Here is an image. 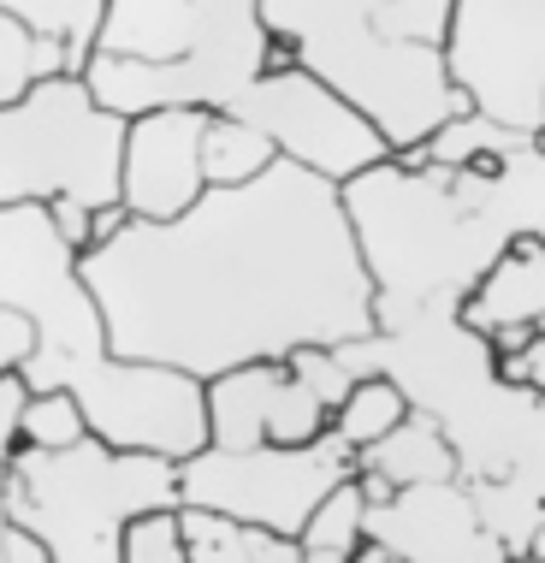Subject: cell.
I'll list each match as a JSON object with an SVG mask.
<instances>
[{
	"instance_id": "obj_1",
	"label": "cell",
	"mask_w": 545,
	"mask_h": 563,
	"mask_svg": "<svg viewBox=\"0 0 545 563\" xmlns=\"http://www.w3.org/2000/svg\"><path fill=\"white\" fill-rule=\"evenodd\" d=\"M108 350L214 379L291 350H344L374 332V285L356 262L338 185L272 161L262 178L202 190L166 225L125 220L78 255Z\"/></svg>"
},
{
	"instance_id": "obj_2",
	"label": "cell",
	"mask_w": 545,
	"mask_h": 563,
	"mask_svg": "<svg viewBox=\"0 0 545 563\" xmlns=\"http://www.w3.org/2000/svg\"><path fill=\"white\" fill-rule=\"evenodd\" d=\"M338 202L374 285V332L445 321L510 243L545 232V143L492 131L451 173L386 155L344 178Z\"/></svg>"
},
{
	"instance_id": "obj_3",
	"label": "cell",
	"mask_w": 545,
	"mask_h": 563,
	"mask_svg": "<svg viewBox=\"0 0 545 563\" xmlns=\"http://www.w3.org/2000/svg\"><path fill=\"white\" fill-rule=\"evenodd\" d=\"M0 309L30 321V356L19 368L24 391H66L89 439L166 463H185L208 445L202 379L113 356L96 297L78 279V250L59 243L42 202L0 208Z\"/></svg>"
},
{
	"instance_id": "obj_4",
	"label": "cell",
	"mask_w": 545,
	"mask_h": 563,
	"mask_svg": "<svg viewBox=\"0 0 545 563\" xmlns=\"http://www.w3.org/2000/svg\"><path fill=\"white\" fill-rule=\"evenodd\" d=\"M262 0H101L84 89L101 113H225L262 78Z\"/></svg>"
},
{
	"instance_id": "obj_5",
	"label": "cell",
	"mask_w": 545,
	"mask_h": 563,
	"mask_svg": "<svg viewBox=\"0 0 545 563\" xmlns=\"http://www.w3.org/2000/svg\"><path fill=\"white\" fill-rule=\"evenodd\" d=\"M344 374H386L415 416L445 433L463 481H498L510 468L540 463L545 398L510 391L492 379V356L475 332L445 321H415L403 332H368V339L332 350Z\"/></svg>"
},
{
	"instance_id": "obj_6",
	"label": "cell",
	"mask_w": 545,
	"mask_h": 563,
	"mask_svg": "<svg viewBox=\"0 0 545 563\" xmlns=\"http://www.w3.org/2000/svg\"><path fill=\"white\" fill-rule=\"evenodd\" d=\"M7 522L48 545V563H119V534L148 510H178V463L78 439L66 451L12 445Z\"/></svg>"
},
{
	"instance_id": "obj_7",
	"label": "cell",
	"mask_w": 545,
	"mask_h": 563,
	"mask_svg": "<svg viewBox=\"0 0 545 563\" xmlns=\"http://www.w3.org/2000/svg\"><path fill=\"white\" fill-rule=\"evenodd\" d=\"M119 136L125 119L101 113L84 78L30 84L0 108V208L71 196L84 208L119 202Z\"/></svg>"
},
{
	"instance_id": "obj_8",
	"label": "cell",
	"mask_w": 545,
	"mask_h": 563,
	"mask_svg": "<svg viewBox=\"0 0 545 563\" xmlns=\"http://www.w3.org/2000/svg\"><path fill=\"white\" fill-rule=\"evenodd\" d=\"M438 66L475 119L545 136V0H451Z\"/></svg>"
},
{
	"instance_id": "obj_9",
	"label": "cell",
	"mask_w": 545,
	"mask_h": 563,
	"mask_svg": "<svg viewBox=\"0 0 545 563\" xmlns=\"http://www.w3.org/2000/svg\"><path fill=\"white\" fill-rule=\"evenodd\" d=\"M351 475H356V451H344L332 433L309 439V445H255V451L202 445L178 463V505L297 540L309 510Z\"/></svg>"
},
{
	"instance_id": "obj_10",
	"label": "cell",
	"mask_w": 545,
	"mask_h": 563,
	"mask_svg": "<svg viewBox=\"0 0 545 563\" xmlns=\"http://www.w3.org/2000/svg\"><path fill=\"white\" fill-rule=\"evenodd\" d=\"M232 119H244L272 143V155L302 166V173L344 185V178L368 173L374 161H386V136L374 131L368 113H356L338 89H326L314 71H272L255 78L244 96L225 108Z\"/></svg>"
},
{
	"instance_id": "obj_11",
	"label": "cell",
	"mask_w": 545,
	"mask_h": 563,
	"mask_svg": "<svg viewBox=\"0 0 545 563\" xmlns=\"http://www.w3.org/2000/svg\"><path fill=\"white\" fill-rule=\"evenodd\" d=\"M202 409L214 451L309 445L326 433V404L285 362H244V368L202 379Z\"/></svg>"
},
{
	"instance_id": "obj_12",
	"label": "cell",
	"mask_w": 545,
	"mask_h": 563,
	"mask_svg": "<svg viewBox=\"0 0 545 563\" xmlns=\"http://www.w3.org/2000/svg\"><path fill=\"white\" fill-rule=\"evenodd\" d=\"M202 108H160L125 119L119 136V208L136 225H166L202 196Z\"/></svg>"
},
{
	"instance_id": "obj_13",
	"label": "cell",
	"mask_w": 545,
	"mask_h": 563,
	"mask_svg": "<svg viewBox=\"0 0 545 563\" xmlns=\"http://www.w3.org/2000/svg\"><path fill=\"white\" fill-rule=\"evenodd\" d=\"M362 534L386 545L398 563H510V552L480 528L463 481L438 486H403L386 505L368 510Z\"/></svg>"
},
{
	"instance_id": "obj_14",
	"label": "cell",
	"mask_w": 545,
	"mask_h": 563,
	"mask_svg": "<svg viewBox=\"0 0 545 563\" xmlns=\"http://www.w3.org/2000/svg\"><path fill=\"white\" fill-rule=\"evenodd\" d=\"M457 327L487 344V356L545 332V232L516 238L457 302Z\"/></svg>"
},
{
	"instance_id": "obj_15",
	"label": "cell",
	"mask_w": 545,
	"mask_h": 563,
	"mask_svg": "<svg viewBox=\"0 0 545 563\" xmlns=\"http://www.w3.org/2000/svg\"><path fill=\"white\" fill-rule=\"evenodd\" d=\"M463 486H468V505H475L480 528H487L510 558L545 552L540 545V534H545V505H540L545 468L540 463L510 468V475H498V481H463Z\"/></svg>"
},
{
	"instance_id": "obj_16",
	"label": "cell",
	"mask_w": 545,
	"mask_h": 563,
	"mask_svg": "<svg viewBox=\"0 0 545 563\" xmlns=\"http://www.w3.org/2000/svg\"><path fill=\"white\" fill-rule=\"evenodd\" d=\"M356 468H368V475H380L391 493H403V486H438V481H463L457 475V456H451L445 433L433 428L427 416H409L398 421L391 433H380L368 451H356Z\"/></svg>"
},
{
	"instance_id": "obj_17",
	"label": "cell",
	"mask_w": 545,
	"mask_h": 563,
	"mask_svg": "<svg viewBox=\"0 0 545 563\" xmlns=\"http://www.w3.org/2000/svg\"><path fill=\"white\" fill-rule=\"evenodd\" d=\"M178 540H185V563H302L297 540H279L267 528L190 505H178Z\"/></svg>"
},
{
	"instance_id": "obj_18",
	"label": "cell",
	"mask_w": 545,
	"mask_h": 563,
	"mask_svg": "<svg viewBox=\"0 0 545 563\" xmlns=\"http://www.w3.org/2000/svg\"><path fill=\"white\" fill-rule=\"evenodd\" d=\"M272 161L279 155H272V143L255 125H244V119H232V113H208V125H202V185L208 190L249 185V178H262Z\"/></svg>"
},
{
	"instance_id": "obj_19",
	"label": "cell",
	"mask_w": 545,
	"mask_h": 563,
	"mask_svg": "<svg viewBox=\"0 0 545 563\" xmlns=\"http://www.w3.org/2000/svg\"><path fill=\"white\" fill-rule=\"evenodd\" d=\"M362 522H368V498L356 493V481H338L321 505L309 510V522H302L297 558L302 563H351L356 545L368 540V534H362Z\"/></svg>"
},
{
	"instance_id": "obj_20",
	"label": "cell",
	"mask_w": 545,
	"mask_h": 563,
	"mask_svg": "<svg viewBox=\"0 0 545 563\" xmlns=\"http://www.w3.org/2000/svg\"><path fill=\"white\" fill-rule=\"evenodd\" d=\"M403 416H409V404H403V391L391 386L386 374H356L351 391L338 398V409L326 416V433L338 439L344 451H368L374 439L391 433Z\"/></svg>"
},
{
	"instance_id": "obj_21",
	"label": "cell",
	"mask_w": 545,
	"mask_h": 563,
	"mask_svg": "<svg viewBox=\"0 0 545 563\" xmlns=\"http://www.w3.org/2000/svg\"><path fill=\"white\" fill-rule=\"evenodd\" d=\"M0 12H12V19H19L30 36L59 42L71 78L84 71L89 36H96V19H101V0H0Z\"/></svg>"
},
{
	"instance_id": "obj_22",
	"label": "cell",
	"mask_w": 545,
	"mask_h": 563,
	"mask_svg": "<svg viewBox=\"0 0 545 563\" xmlns=\"http://www.w3.org/2000/svg\"><path fill=\"white\" fill-rule=\"evenodd\" d=\"M59 71H66L59 42L30 36V30L12 19V12H0V108H7V101H19L30 84L59 78Z\"/></svg>"
},
{
	"instance_id": "obj_23",
	"label": "cell",
	"mask_w": 545,
	"mask_h": 563,
	"mask_svg": "<svg viewBox=\"0 0 545 563\" xmlns=\"http://www.w3.org/2000/svg\"><path fill=\"white\" fill-rule=\"evenodd\" d=\"M451 24V0H380L368 12V36L386 42V48H427L438 54Z\"/></svg>"
},
{
	"instance_id": "obj_24",
	"label": "cell",
	"mask_w": 545,
	"mask_h": 563,
	"mask_svg": "<svg viewBox=\"0 0 545 563\" xmlns=\"http://www.w3.org/2000/svg\"><path fill=\"white\" fill-rule=\"evenodd\" d=\"M84 439V416L66 391H30L19 409V445L30 451H66Z\"/></svg>"
},
{
	"instance_id": "obj_25",
	"label": "cell",
	"mask_w": 545,
	"mask_h": 563,
	"mask_svg": "<svg viewBox=\"0 0 545 563\" xmlns=\"http://www.w3.org/2000/svg\"><path fill=\"white\" fill-rule=\"evenodd\" d=\"M119 563H185L178 540V510H148L119 534Z\"/></svg>"
},
{
	"instance_id": "obj_26",
	"label": "cell",
	"mask_w": 545,
	"mask_h": 563,
	"mask_svg": "<svg viewBox=\"0 0 545 563\" xmlns=\"http://www.w3.org/2000/svg\"><path fill=\"white\" fill-rule=\"evenodd\" d=\"M285 368H291L302 386H309L314 398L326 404V416L338 409L344 391H351V374H344V362L332 356V350H314V344H309V350H291V356H285Z\"/></svg>"
},
{
	"instance_id": "obj_27",
	"label": "cell",
	"mask_w": 545,
	"mask_h": 563,
	"mask_svg": "<svg viewBox=\"0 0 545 563\" xmlns=\"http://www.w3.org/2000/svg\"><path fill=\"white\" fill-rule=\"evenodd\" d=\"M492 379L510 391H527V398H545V332L504 350V356H492Z\"/></svg>"
},
{
	"instance_id": "obj_28",
	"label": "cell",
	"mask_w": 545,
	"mask_h": 563,
	"mask_svg": "<svg viewBox=\"0 0 545 563\" xmlns=\"http://www.w3.org/2000/svg\"><path fill=\"white\" fill-rule=\"evenodd\" d=\"M48 208V220H54V232H59V243H66V250H89V214H96V208H84V202H71V196H54V202H42Z\"/></svg>"
},
{
	"instance_id": "obj_29",
	"label": "cell",
	"mask_w": 545,
	"mask_h": 563,
	"mask_svg": "<svg viewBox=\"0 0 545 563\" xmlns=\"http://www.w3.org/2000/svg\"><path fill=\"white\" fill-rule=\"evenodd\" d=\"M24 379L19 374H0V463L12 456V445H19V409H24Z\"/></svg>"
},
{
	"instance_id": "obj_30",
	"label": "cell",
	"mask_w": 545,
	"mask_h": 563,
	"mask_svg": "<svg viewBox=\"0 0 545 563\" xmlns=\"http://www.w3.org/2000/svg\"><path fill=\"white\" fill-rule=\"evenodd\" d=\"M30 356V321L12 309H0V374H19Z\"/></svg>"
},
{
	"instance_id": "obj_31",
	"label": "cell",
	"mask_w": 545,
	"mask_h": 563,
	"mask_svg": "<svg viewBox=\"0 0 545 563\" xmlns=\"http://www.w3.org/2000/svg\"><path fill=\"white\" fill-rule=\"evenodd\" d=\"M0 563H48V545L36 534H24V528L7 522V540H0Z\"/></svg>"
},
{
	"instance_id": "obj_32",
	"label": "cell",
	"mask_w": 545,
	"mask_h": 563,
	"mask_svg": "<svg viewBox=\"0 0 545 563\" xmlns=\"http://www.w3.org/2000/svg\"><path fill=\"white\" fill-rule=\"evenodd\" d=\"M351 563H398V558H391V552H386V545H374V540H362Z\"/></svg>"
},
{
	"instance_id": "obj_33",
	"label": "cell",
	"mask_w": 545,
	"mask_h": 563,
	"mask_svg": "<svg viewBox=\"0 0 545 563\" xmlns=\"http://www.w3.org/2000/svg\"><path fill=\"white\" fill-rule=\"evenodd\" d=\"M0 540H7V468H0Z\"/></svg>"
},
{
	"instance_id": "obj_34",
	"label": "cell",
	"mask_w": 545,
	"mask_h": 563,
	"mask_svg": "<svg viewBox=\"0 0 545 563\" xmlns=\"http://www.w3.org/2000/svg\"><path fill=\"white\" fill-rule=\"evenodd\" d=\"M510 563H545V552H534V558H510Z\"/></svg>"
}]
</instances>
